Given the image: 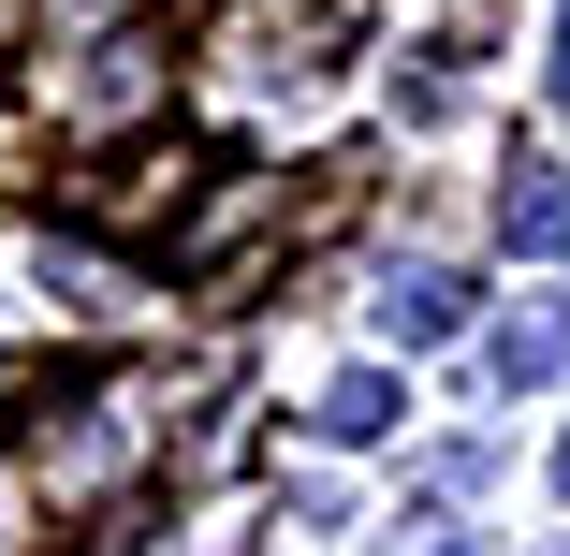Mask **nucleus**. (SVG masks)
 I'll return each mask as SVG.
<instances>
[{
    "label": "nucleus",
    "mask_w": 570,
    "mask_h": 556,
    "mask_svg": "<svg viewBox=\"0 0 570 556\" xmlns=\"http://www.w3.org/2000/svg\"><path fill=\"white\" fill-rule=\"evenodd\" d=\"M190 191H205L190 147H118V162H88V176H73V220H88V235H118V250H147V235L176 250Z\"/></svg>",
    "instance_id": "f03ea898"
},
{
    "label": "nucleus",
    "mask_w": 570,
    "mask_h": 556,
    "mask_svg": "<svg viewBox=\"0 0 570 556\" xmlns=\"http://www.w3.org/2000/svg\"><path fill=\"white\" fill-rule=\"evenodd\" d=\"M381 556H483V542L453 527V513H395V527H381Z\"/></svg>",
    "instance_id": "1a4fd4ad"
},
{
    "label": "nucleus",
    "mask_w": 570,
    "mask_h": 556,
    "mask_svg": "<svg viewBox=\"0 0 570 556\" xmlns=\"http://www.w3.org/2000/svg\"><path fill=\"white\" fill-rule=\"evenodd\" d=\"M147 439H161V396H147V381H118V396H73V410L45 425V484H59V498H102V484H118V469L147 455Z\"/></svg>",
    "instance_id": "7ed1b4c3"
},
{
    "label": "nucleus",
    "mask_w": 570,
    "mask_h": 556,
    "mask_svg": "<svg viewBox=\"0 0 570 556\" xmlns=\"http://www.w3.org/2000/svg\"><path fill=\"white\" fill-rule=\"evenodd\" d=\"M556 484H570V439H556Z\"/></svg>",
    "instance_id": "f8f14e48"
},
{
    "label": "nucleus",
    "mask_w": 570,
    "mask_h": 556,
    "mask_svg": "<svg viewBox=\"0 0 570 556\" xmlns=\"http://www.w3.org/2000/svg\"><path fill=\"white\" fill-rule=\"evenodd\" d=\"M483 367H498L512 396H527V381H570V322H556V308H512L498 338H483Z\"/></svg>",
    "instance_id": "423d86ee"
},
{
    "label": "nucleus",
    "mask_w": 570,
    "mask_h": 556,
    "mask_svg": "<svg viewBox=\"0 0 570 556\" xmlns=\"http://www.w3.org/2000/svg\"><path fill=\"white\" fill-rule=\"evenodd\" d=\"M381 338H395V352L469 338V279H453V264H395V279H381Z\"/></svg>",
    "instance_id": "20e7f679"
},
{
    "label": "nucleus",
    "mask_w": 570,
    "mask_h": 556,
    "mask_svg": "<svg viewBox=\"0 0 570 556\" xmlns=\"http://www.w3.org/2000/svg\"><path fill=\"white\" fill-rule=\"evenodd\" d=\"M498 235H512V250H570V176H556V162H512V176H498Z\"/></svg>",
    "instance_id": "39448f33"
},
{
    "label": "nucleus",
    "mask_w": 570,
    "mask_h": 556,
    "mask_svg": "<svg viewBox=\"0 0 570 556\" xmlns=\"http://www.w3.org/2000/svg\"><path fill=\"white\" fill-rule=\"evenodd\" d=\"M541 74H556V88H570V16H556V45H541Z\"/></svg>",
    "instance_id": "9d476101"
},
{
    "label": "nucleus",
    "mask_w": 570,
    "mask_h": 556,
    "mask_svg": "<svg viewBox=\"0 0 570 556\" xmlns=\"http://www.w3.org/2000/svg\"><path fill=\"white\" fill-rule=\"evenodd\" d=\"M395 410H410V396H395V381H381V367H336V381H322V410H307V425H322V439H381V425H395Z\"/></svg>",
    "instance_id": "0eeeda50"
},
{
    "label": "nucleus",
    "mask_w": 570,
    "mask_h": 556,
    "mask_svg": "<svg viewBox=\"0 0 570 556\" xmlns=\"http://www.w3.org/2000/svg\"><path fill=\"white\" fill-rule=\"evenodd\" d=\"M45 293H59V308H118V279H102V250H88V235H73V250L45 235Z\"/></svg>",
    "instance_id": "6e6552de"
},
{
    "label": "nucleus",
    "mask_w": 570,
    "mask_h": 556,
    "mask_svg": "<svg viewBox=\"0 0 570 556\" xmlns=\"http://www.w3.org/2000/svg\"><path fill=\"white\" fill-rule=\"evenodd\" d=\"M0 542H16V498H0Z\"/></svg>",
    "instance_id": "9b49d317"
},
{
    "label": "nucleus",
    "mask_w": 570,
    "mask_h": 556,
    "mask_svg": "<svg viewBox=\"0 0 570 556\" xmlns=\"http://www.w3.org/2000/svg\"><path fill=\"white\" fill-rule=\"evenodd\" d=\"M45 103H59L73 147H118L132 118H161V103H176V59H161L147 30H102V45H73V74H59Z\"/></svg>",
    "instance_id": "f257e3e1"
}]
</instances>
